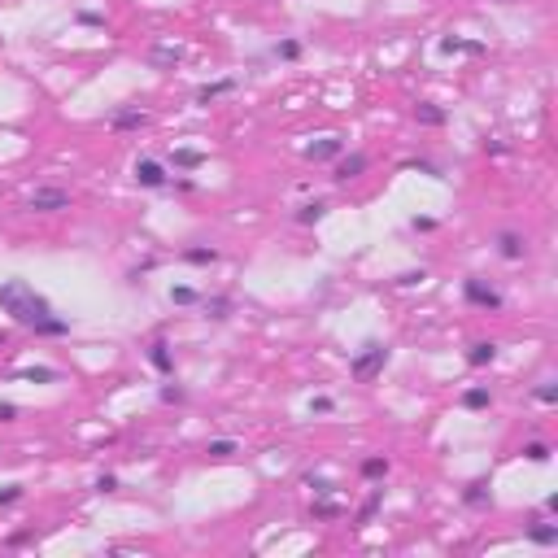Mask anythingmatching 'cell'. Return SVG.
<instances>
[{
    "label": "cell",
    "mask_w": 558,
    "mask_h": 558,
    "mask_svg": "<svg viewBox=\"0 0 558 558\" xmlns=\"http://www.w3.org/2000/svg\"><path fill=\"white\" fill-rule=\"evenodd\" d=\"M410 227L414 231H436V218H428V214L423 218H410Z\"/></svg>",
    "instance_id": "obj_38"
},
{
    "label": "cell",
    "mask_w": 558,
    "mask_h": 558,
    "mask_svg": "<svg viewBox=\"0 0 558 558\" xmlns=\"http://www.w3.org/2000/svg\"><path fill=\"white\" fill-rule=\"evenodd\" d=\"M371 162H367V153H341V157H336V170H332V179H336V184H349V179H358V175H362Z\"/></svg>",
    "instance_id": "obj_8"
},
{
    "label": "cell",
    "mask_w": 558,
    "mask_h": 558,
    "mask_svg": "<svg viewBox=\"0 0 558 558\" xmlns=\"http://www.w3.org/2000/svg\"><path fill=\"white\" fill-rule=\"evenodd\" d=\"M184 262H192V266H214L218 262V249H205V245L184 249Z\"/></svg>",
    "instance_id": "obj_20"
},
{
    "label": "cell",
    "mask_w": 558,
    "mask_h": 558,
    "mask_svg": "<svg viewBox=\"0 0 558 558\" xmlns=\"http://www.w3.org/2000/svg\"><path fill=\"white\" fill-rule=\"evenodd\" d=\"M149 62H153V66L175 70L179 62H184V48H179V44H153V48H149Z\"/></svg>",
    "instance_id": "obj_10"
},
{
    "label": "cell",
    "mask_w": 558,
    "mask_h": 558,
    "mask_svg": "<svg viewBox=\"0 0 558 558\" xmlns=\"http://www.w3.org/2000/svg\"><path fill=\"white\" fill-rule=\"evenodd\" d=\"M336 515H341V506L332 502V493H327V497H318V502H314V519H336Z\"/></svg>",
    "instance_id": "obj_27"
},
{
    "label": "cell",
    "mask_w": 558,
    "mask_h": 558,
    "mask_svg": "<svg viewBox=\"0 0 558 558\" xmlns=\"http://www.w3.org/2000/svg\"><path fill=\"white\" fill-rule=\"evenodd\" d=\"M528 541L532 545H558V524H532L528 528Z\"/></svg>",
    "instance_id": "obj_18"
},
{
    "label": "cell",
    "mask_w": 558,
    "mask_h": 558,
    "mask_svg": "<svg viewBox=\"0 0 558 558\" xmlns=\"http://www.w3.org/2000/svg\"><path fill=\"white\" fill-rule=\"evenodd\" d=\"M205 162V153H196V149H175V166L179 170H196Z\"/></svg>",
    "instance_id": "obj_23"
},
{
    "label": "cell",
    "mask_w": 558,
    "mask_h": 558,
    "mask_svg": "<svg viewBox=\"0 0 558 558\" xmlns=\"http://www.w3.org/2000/svg\"><path fill=\"white\" fill-rule=\"evenodd\" d=\"M13 502H22V484H5V489H0V506H13Z\"/></svg>",
    "instance_id": "obj_34"
},
{
    "label": "cell",
    "mask_w": 558,
    "mask_h": 558,
    "mask_svg": "<svg viewBox=\"0 0 558 558\" xmlns=\"http://www.w3.org/2000/svg\"><path fill=\"white\" fill-rule=\"evenodd\" d=\"M341 153H345V140L341 135H323V140H314V144H306L310 162H336Z\"/></svg>",
    "instance_id": "obj_7"
},
{
    "label": "cell",
    "mask_w": 558,
    "mask_h": 558,
    "mask_svg": "<svg viewBox=\"0 0 558 558\" xmlns=\"http://www.w3.org/2000/svg\"><path fill=\"white\" fill-rule=\"evenodd\" d=\"M205 314L210 318H227L231 314V301H227V297H205Z\"/></svg>",
    "instance_id": "obj_26"
},
{
    "label": "cell",
    "mask_w": 558,
    "mask_h": 558,
    "mask_svg": "<svg viewBox=\"0 0 558 558\" xmlns=\"http://www.w3.org/2000/svg\"><path fill=\"white\" fill-rule=\"evenodd\" d=\"M0 349H5V332H0Z\"/></svg>",
    "instance_id": "obj_42"
},
{
    "label": "cell",
    "mask_w": 558,
    "mask_h": 558,
    "mask_svg": "<svg viewBox=\"0 0 558 558\" xmlns=\"http://www.w3.org/2000/svg\"><path fill=\"white\" fill-rule=\"evenodd\" d=\"M205 454H210V458H231V454H236V441L218 436V441H210V445H205Z\"/></svg>",
    "instance_id": "obj_29"
},
{
    "label": "cell",
    "mask_w": 558,
    "mask_h": 558,
    "mask_svg": "<svg viewBox=\"0 0 558 558\" xmlns=\"http://www.w3.org/2000/svg\"><path fill=\"white\" fill-rule=\"evenodd\" d=\"M275 57H279V62H297V57H301V44H297V39H279Z\"/></svg>",
    "instance_id": "obj_25"
},
{
    "label": "cell",
    "mask_w": 558,
    "mask_h": 558,
    "mask_svg": "<svg viewBox=\"0 0 558 558\" xmlns=\"http://www.w3.org/2000/svg\"><path fill=\"white\" fill-rule=\"evenodd\" d=\"M380 502H384V489H371V497L362 506H358V528H367L371 519H375V510H380Z\"/></svg>",
    "instance_id": "obj_17"
},
{
    "label": "cell",
    "mask_w": 558,
    "mask_h": 558,
    "mask_svg": "<svg viewBox=\"0 0 558 558\" xmlns=\"http://www.w3.org/2000/svg\"><path fill=\"white\" fill-rule=\"evenodd\" d=\"M227 92H236V79H218V83H205V88H196V105H210V101H218V96H227Z\"/></svg>",
    "instance_id": "obj_13"
},
{
    "label": "cell",
    "mask_w": 558,
    "mask_h": 558,
    "mask_svg": "<svg viewBox=\"0 0 558 558\" xmlns=\"http://www.w3.org/2000/svg\"><path fill=\"white\" fill-rule=\"evenodd\" d=\"M463 406H467V410H489V406H493V393H489V388H467V393H463Z\"/></svg>",
    "instance_id": "obj_22"
},
{
    "label": "cell",
    "mask_w": 558,
    "mask_h": 558,
    "mask_svg": "<svg viewBox=\"0 0 558 558\" xmlns=\"http://www.w3.org/2000/svg\"><path fill=\"white\" fill-rule=\"evenodd\" d=\"M0 418H5V423H9V418H18V406L13 402H0Z\"/></svg>",
    "instance_id": "obj_41"
},
{
    "label": "cell",
    "mask_w": 558,
    "mask_h": 558,
    "mask_svg": "<svg viewBox=\"0 0 558 558\" xmlns=\"http://www.w3.org/2000/svg\"><path fill=\"white\" fill-rule=\"evenodd\" d=\"M362 475H367V480H380V475H388V458H367V463H362Z\"/></svg>",
    "instance_id": "obj_28"
},
{
    "label": "cell",
    "mask_w": 558,
    "mask_h": 558,
    "mask_svg": "<svg viewBox=\"0 0 558 558\" xmlns=\"http://www.w3.org/2000/svg\"><path fill=\"white\" fill-rule=\"evenodd\" d=\"M131 179H135L140 188H166L170 184V175H166V166L157 162V157H140L135 170H131Z\"/></svg>",
    "instance_id": "obj_5"
},
{
    "label": "cell",
    "mask_w": 558,
    "mask_h": 558,
    "mask_svg": "<svg viewBox=\"0 0 558 558\" xmlns=\"http://www.w3.org/2000/svg\"><path fill=\"white\" fill-rule=\"evenodd\" d=\"M170 301L175 306H196V301H201V292L188 288V284H179V288H170Z\"/></svg>",
    "instance_id": "obj_24"
},
{
    "label": "cell",
    "mask_w": 558,
    "mask_h": 558,
    "mask_svg": "<svg viewBox=\"0 0 558 558\" xmlns=\"http://www.w3.org/2000/svg\"><path fill=\"white\" fill-rule=\"evenodd\" d=\"M497 253H502L506 262H519V257H528V240L519 231H497Z\"/></svg>",
    "instance_id": "obj_9"
},
{
    "label": "cell",
    "mask_w": 558,
    "mask_h": 558,
    "mask_svg": "<svg viewBox=\"0 0 558 558\" xmlns=\"http://www.w3.org/2000/svg\"><path fill=\"white\" fill-rule=\"evenodd\" d=\"M536 402L554 406V402H558V384H554V380H541V384H536Z\"/></svg>",
    "instance_id": "obj_31"
},
{
    "label": "cell",
    "mask_w": 558,
    "mask_h": 558,
    "mask_svg": "<svg viewBox=\"0 0 558 558\" xmlns=\"http://www.w3.org/2000/svg\"><path fill=\"white\" fill-rule=\"evenodd\" d=\"M463 297H467L471 306H480V310H502V292L489 288L484 279H467V284H463Z\"/></svg>",
    "instance_id": "obj_6"
},
{
    "label": "cell",
    "mask_w": 558,
    "mask_h": 558,
    "mask_svg": "<svg viewBox=\"0 0 558 558\" xmlns=\"http://www.w3.org/2000/svg\"><path fill=\"white\" fill-rule=\"evenodd\" d=\"M306 484L314 489V497H327V493H336V489H332V480H323V475H314V471L306 475Z\"/></svg>",
    "instance_id": "obj_32"
},
{
    "label": "cell",
    "mask_w": 558,
    "mask_h": 558,
    "mask_svg": "<svg viewBox=\"0 0 558 558\" xmlns=\"http://www.w3.org/2000/svg\"><path fill=\"white\" fill-rule=\"evenodd\" d=\"M0 310H5L18 327H31L35 336H66L70 323L66 318H57L48 297H39L27 279H9V284H0Z\"/></svg>",
    "instance_id": "obj_1"
},
{
    "label": "cell",
    "mask_w": 558,
    "mask_h": 558,
    "mask_svg": "<svg viewBox=\"0 0 558 558\" xmlns=\"http://www.w3.org/2000/svg\"><path fill=\"white\" fill-rule=\"evenodd\" d=\"M463 502L467 506H489V480H471L463 489Z\"/></svg>",
    "instance_id": "obj_19"
},
{
    "label": "cell",
    "mask_w": 558,
    "mask_h": 558,
    "mask_svg": "<svg viewBox=\"0 0 558 558\" xmlns=\"http://www.w3.org/2000/svg\"><path fill=\"white\" fill-rule=\"evenodd\" d=\"M149 362L162 371V375H175V358H170V345L162 341V336H157V341L149 345Z\"/></svg>",
    "instance_id": "obj_11"
},
{
    "label": "cell",
    "mask_w": 558,
    "mask_h": 558,
    "mask_svg": "<svg viewBox=\"0 0 558 558\" xmlns=\"http://www.w3.org/2000/svg\"><path fill=\"white\" fill-rule=\"evenodd\" d=\"M384 367H388V349H384L380 341H371V345H362V349L353 353L349 375H353L358 384H371V380H375V375H380Z\"/></svg>",
    "instance_id": "obj_2"
},
{
    "label": "cell",
    "mask_w": 558,
    "mask_h": 558,
    "mask_svg": "<svg viewBox=\"0 0 558 558\" xmlns=\"http://www.w3.org/2000/svg\"><path fill=\"white\" fill-rule=\"evenodd\" d=\"M79 22H83V27H105V18L101 13H79Z\"/></svg>",
    "instance_id": "obj_40"
},
{
    "label": "cell",
    "mask_w": 558,
    "mask_h": 558,
    "mask_svg": "<svg viewBox=\"0 0 558 558\" xmlns=\"http://www.w3.org/2000/svg\"><path fill=\"white\" fill-rule=\"evenodd\" d=\"M410 170H423V175H436V179H441V166H436V162H428V157H414V162H406Z\"/></svg>",
    "instance_id": "obj_35"
},
{
    "label": "cell",
    "mask_w": 558,
    "mask_h": 558,
    "mask_svg": "<svg viewBox=\"0 0 558 558\" xmlns=\"http://www.w3.org/2000/svg\"><path fill=\"white\" fill-rule=\"evenodd\" d=\"M524 458H528V463H550V445L532 441V445H524Z\"/></svg>",
    "instance_id": "obj_30"
},
{
    "label": "cell",
    "mask_w": 558,
    "mask_h": 558,
    "mask_svg": "<svg viewBox=\"0 0 558 558\" xmlns=\"http://www.w3.org/2000/svg\"><path fill=\"white\" fill-rule=\"evenodd\" d=\"M497 362V345L493 341H475L467 353V367H493Z\"/></svg>",
    "instance_id": "obj_12"
},
{
    "label": "cell",
    "mask_w": 558,
    "mask_h": 558,
    "mask_svg": "<svg viewBox=\"0 0 558 558\" xmlns=\"http://www.w3.org/2000/svg\"><path fill=\"white\" fill-rule=\"evenodd\" d=\"M27 210H35V214L70 210V192H62V188H35V192L27 196Z\"/></svg>",
    "instance_id": "obj_3"
},
{
    "label": "cell",
    "mask_w": 558,
    "mask_h": 558,
    "mask_svg": "<svg viewBox=\"0 0 558 558\" xmlns=\"http://www.w3.org/2000/svg\"><path fill=\"white\" fill-rule=\"evenodd\" d=\"M96 489H101V493H114V489H118V475H109V471H105L101 480H96Z\"/></svg>",
    "instance_id": "obj_39"
},
{
    "label": "cell",
    "mask_w": 558,
    "mask_h": 558,
    "mask_svg": "<svg viewBox=\"0 0 558 558\" xmlns=\"http://www.w3.org/2000/svg\"><path fill=\"white\" fill-rule=\"evenodd\" d=\"M441 53H471V57H480L484 44H475V39H458V35H445V39H441Z\"/></svg>",
    "instance_id": "obj_16"
},
{
    "label": "cell",
    "mask_w": 558,
    "mask_h": 558,
    "mask_svg": "<svg viewBox=\"0 0 558 558\" xmlns=\"http://www.w3.org/2000/svg\"><path fill=\"white\" fill-rule=\"evenodd\" d=\"M423 279H428V271H406V275H397V284L410 288V284H423Z\"/></svg>",
    "instance_id": "obj_37"
},
{
    "label": "cell",
    "mask_w": 558,
    "mask_h": 558,
    "mask_svg": "<svg viewBox=\"0 0 558 558\" xmlns=\"http://www.w3.org/2000/svg\"><path fill=\"white\" fill-rule=\"evenodd\" d=\"M162 402H166V406H179V402H188V393L179 388V384H166V388H162Z\"/></svg>",
    "instance_id": "obj_33"
},
{
    "label": "cell",
    "mask_w": 558,
    "mask_h": 558,
    "mask_svg": "<svg viewBox=\"0 0 558 558\" xmlns=\"http://www.w3.org/2000/svg\"><path fill=\"white\" fill-rule=\"evenodd\" d=\"M109 131H144L149 127V114L140 109V105H118V109H109Z\"/></svg>",
    "instance_id": "obj_4"
},
{
    "label": "cell",
    "mask_w": 558,
    "mask_h": 558,
    "mask_svg": "<svg viewBox=\"0 0 558 558\" xmlns=\"http://www.w3.org/2000/svg\"><path fill=\"white\" fill-rule=\"evenodd\" d=\"M414 118H418L423 127H445V109L432 105V101H418V105H414Z\"/></svg>",
    "instance_id": "obj_15"
},
{
    "label": "cell",
    "mask_w": 558,
    "mask_h": 558,
    "mask_svg": "<svg viewBox=\"0 0 558 558\" xmlns=\"http://www.w3.org/2000/svg\"><path fill=\"white\" fill-rule=\"evenodd\" d=\"M323 214H327V205H323V201H306L301 210H297V223H301V227H314Z\"/></svg>",
    "instance_id": "obj_21"
},
{
    "label": "cell",
    "mask_w": 558,
    "mask_h": 558,
    "mask_svg": "<svg viewBox=\"0 0 558 558\" xmlns=\"http://www.w3.org/2000/svg\"><path fill=\"white\" fill-rule=\"evenodd\" d=\"M332 410H336L332 397H314V402H310V414H332Z\"/></svg>",
    "instance_id": "obj_36"
},
{
    "label": "cell",
    "mask_w": 558,
    "mask_h": 558,
    "mask_svg": "<svg viewBox=\"0 0 558 558\" xmlns=\"http://www.w3.org/2000/svg\"><path fill=\"white\" fill-rule=\"evenodd\" d=\"M13 380H31V384H53V380H62V371H53V367H22V371H13Z\"/></svg>",
    "instance_id": "obj_14"
}]
</instances>
